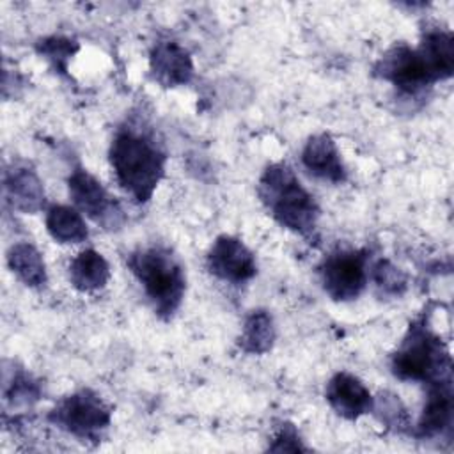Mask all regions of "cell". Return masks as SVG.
Wrapping results in <instances>:
<instances>
[{
    "instance_id": "obj_1",
    "label": "cell",
    "mask_w": 454,
    "mask_h": 454,
    "mask_svg": "<svg viewBox=\"0 0 454 454\" xmlns=\"http://www.w3.org/2000/svg\"><path fill=\"white\" fill-rule=\"evenodd\" d=\"M110 165L124 192L147 202L165 172V153L153 135L140 128H121L110 145Z\"/></svg>"
},
{
    "instance_id": "obj_2",
    "label": "cell",
    "mask_w": 454,
    "mask_h": 454,
    "mask_svg": "<svg viewBox=\"0 0 454 454\" xmlns=\"http://www.w3.org/2000/svg\"><path fill=\"white\" fill-rule=\"evenodd\" d=\"M259 197L282 227L303 236L314 231L319 207L289 165L266 167L259 181Z\"/></svg>"
},
{
    "instance_id": "obj_3",
    "label": "cell",
    "mask_w": 454,
    "mask_h": 454,
    "mask_svg": "<svg viewBox=\"0 0 454 454\" xmlns=\"http://www.w3.org/2000/svg\"><path fill=\"white\" fill-rule=\"evenodd\" d=\"M128 266L142 284L154 310L168 317L184 296L186 277L181 261L165 247H144L129 254Z\"/></svg>"
},
{
    "instance_id": "obj_4",
    "label": "cell",
    "mask_w": 454,
    "mask_h": 454,
    "mask_svg": "<svg viewBox=\"0 0 454 454\" xmlns=\"http://www.w3.org/2000/svg\"><path fill=\"white\" fill-rule=\"evenodd\" d=\"M392 372L399 380L433 383L450 378V356L442 339L426 323L410 326L403 344L392 356Z\"/></svg>"
},
{
    "instance_id": "obj_5",
    "label": "cell",
    "mask_w": 454,
    "mask_h": 454,
    "mask_svg": "<svg viewBox=\"0 0 454 454\" xmlns=\"http://www.w3.org/2000/svg\"><path fill=\"white\" fill-rule=\"evenodd\" d=\"M50 420L60 429L83 440H98L110 424V410L103 399L89 388L64 397L51 411Z\"/></svg>"
},
{
    "instance_id": "obj_6",
    "label": "cell",
    "mask_w": 454,
    "mask_h": 454,
    "mask_svg": "<svg viewBox=\"0 0 454 454\" xmlns=\"http://www.w3.org/2000/svg\"><path fill=\"white\" fill-rule=\"evenodd\" d=\"M319 273L325 291L333 300H355L367 282V252L340 250L330 254L323 261Z\"/></svg>"
},
{
    "instance_id": "obj_7",
    "label": "cell",
    "mask_w": 454,
    "mask_h": 454,
    "mask_svg": "<svg viewBox=\"0 0 454 454\" xmlns=\"http://www.w3.org/2000/svg\"><path fill=\"white\" fill-rule=\"evenodd\" d=\"M67 186L74 206L89 218H92L106 229H115L121 223L122 211L119 204L103 188V184L87 170H73L67 179Z\"/></svg>"
},
{
    "instance_id": "obj_8",
    "label": "cell",
    "mask_w": 454,
    "mask_h": 454,
    "mask_svg": "<svg viewBox=\"0 0 454 454\" xmlns=\"http://www.w3.org/2000/svg\"><path fill=\"white\" fill-rule=\"evenodd\" d=\"M376 71L381 78L392 82L397 89L408 94H415L434 83L419 51L406 44L394 46L380 60Z\"/></svg>"
},
{
    "instance_id": "obj_9",
    "label": "cell",
    "mask_w": 454,
    "mask_h": 454,
    "mask_svg": "<svg viewBox=\"0 0 454 454\" xmlns=\"http://www.w3.org/2000/svg\"><path fill=\"white\" fill-rule=\"evenodd\" d=\"M207 270L225 282L241 284L255 275L257 264L243 241L232 236H220L207 254Z\"/></svg>"
},
{
    "instance_id": "obj_10",
    "label": "cell",
    "mask_w": 454,
    "mask_h": 454,
    "mask_svg": "<svg viewBox=\"0 0 454 454\" xmlns=\"http://www.w3.org/2000/svg\"><path fill=\"white\" fill-rule=\"evenodd\" d=\"M325 395L333 411L348 420H356L372 411L374 397L369 388L349 372H337L328 381Z\"/></svg>"
},
{
    "instance_id": "obj_11",
    "label": "cell",
    "mask_w": 454,
    "mask_h": 454,
    "mask_svg": "<svg viewBox=\"0 0 454 454\" xmlns=\"http://www.w3.org/2000/svg\"><path fill=\"white\" fill-rule=\"evenodd\" d=\"M452 380L445 378L429 383L427 399L417 424L420 438H438L452 431Z\"/></svg>"
},
{
    "instance_id": "obj_12",
    "label": "cell",
    "mask_w": 454,
    "mask_h": 454,
    "mask_svg": "<svg viewBox=\"0 0 454 454\" xmlns=\"http://www.w3.org/2000/svg\"><path fill=\"white\" fill-rule=\"evenodd\" d=\"M301 163L317 179L335 184L346 181V167L342 163L340 153L333 138L326 133L314 135L307 140L301 151Z\"/></svg>"
},
{
    "instance_id": "obj_13",
    "label": "cell",
    "mask_w": 454,
    "mask_h": 454,
    "mask_svg": "<svg viewBox=\"0 0 454 454\" xmlns=\"http://www.w3.org/2000/svg\"><path fill=\"white\" fill-rule=\"evenodd\" d=\"M151 73L163 87H176L190 82L193 64L183 46L165 41L158 43L151 53Z\"/></svg>"
},
{
    "instance_id": "obj_14",
    "label": "cell",
    "mask_w": 454,
    "mask_h": 454,
    "mask_svg": "<svg viewBox=\"0 0 454 454\" xmlns=\"http://www.w3.org/2000/svg\"><path fill=\"white\" fill-rule=\"evenodd\" d=\"M433 82L452 76L454 71V39L447 30H429L417 48Z\"/></svg>"
},
{
    "instance_id": "obj_15",
    "label": "cell",
    "mask_w": 454,
    "mask_h": 454,
    "mask_svg": "<svg viewBox=\"0 0 454 454\" xmlns=\"http://www.w3.org/2000/svg\"><path fill=\"white\" fill-rule=\"evenodd\" d=\"M5 195L16 209L34 213L44 206L43 183L30 168H14L5 176Z\"/></svg>"
},
{
    "instance_id": "obj_16",
    "label": "cell",
    "mask_w": 454,
    "mask_h": 454,
    "mask_svg": "<svg viewBox=\"0 0 454 454\" xmlns=\"http://www.w3.org/2000/svg\"><path fill=\"white\" fill-rule=\"evenodd\" d=\"M110 278V268L106 259L92 250H82L69 264V280L71 284L83 293H90L106 286Z\"/></svg>"
},
{
    "instance_id": "obj_17",
    "label": "cell",
    "mask_w": 454,
    "mask_h": 454,
    "mask_svg": "<svg viewBox=\"0 0 454 454\" xmlns=\"http://www.w3.org/2000/svg\"><path fill=\"white\" fill-rule=\"evenodd\" d=\"M7 262L21 282L41 287L46 282V266L39 250L30 243H16L7 252Z\"/></svg>"
},
{
    "instance_id": "obj_18",
    "label": "cell",
    "mask_w": 454,
    "mask_h": 454,
    "mask_svg": "<svg viewBox=\"0 0 454 454\" xmlns=\"http://www.w3.org/2000/svg\"><path fill=\"white\" fill-rule=\"evenodd\" d=\"M46 229L59 243H80L89 236L82 213L69 206H53L46 215Z\"/></svg>"
},
{
    "instance_id": "obj_19",
    "label": "cell",
    "mask_w": 454,
    "mask_h": 454,
    "mask_svg": "<svg viewBox=\"0 0 454 454\" xmlns=\"http://www.w3.org/2000/svg\"><path fill=\"white\" fill-rule=\"evenodd\" d=\"M275 340L273 319L266 310H252L245 319L239 337V348L247 353H266Z\"/></svg>"
},
{
    "instance_id": "obj_20",
    "label": "cell",
    "mask_w": 454,
    "mask_h": 454,
    "mask_svg": "<svg viewBox=\"0 0 454 454\" xmlns=\"http://www.w3.org/2000/svg\"><path fill=\"white\" fill-rule=\"evenodd\" d=\"M372 411H380V420L388 427L403 431L408 427V413L403 403L394 394H381V399L372 404Z\"/></svg>"
},
{
    "instance_id": "obj_21",
    "label": "cell",
    "mask_w": 454,
    "mask_h": 454,
    "mask_svg": "<svg viewBox=\"0 0 454 454\" xmlns=\"http://www.w3.org/2000/svg\"><path fill=\"white\" fill-rule=\"evenodd\" d=\"M372 277L378 287H381L385 293H390V294H401L406 287L404 273L388 261H380L374 266Z\"/></svg>"
},
{
    "instance_id": "obj_22",
    "label": "cell",
    "mask_w": 454,
    "mask_h": 454,
    "mask_svg": "<svg viewBox=\"0 0 454 454\" xmlns=\"http://www.w3.org/2000/svg\"><path fill=\"white\" fill-rule=\"evenodd\" d=\"M41 51L46 53V55H48L50 59H53V60H67L69 55L73 53V50H71V41L60 39V37H51V39L43 41Z\"/></svg>"
},
{
    "instance_id": "obj_23",
    "label": "cell",
    "mask_w": 454,
    "mask_h": 454,
    "mask_svg": "<svg viewBox=\"0 0 454 454\" xmlns=\"http://www.w3.org/2000/svg\"><path fill=\"white\" fill-rule=\"evenodd\" d=\"M270 449L271 450H305V447L301 445L296 431L291 426H284L277 433L275 443Z\"/></svg>"
}]
</instances>
